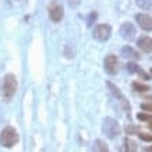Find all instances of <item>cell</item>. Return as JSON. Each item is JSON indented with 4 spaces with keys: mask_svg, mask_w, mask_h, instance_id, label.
I'll list each match as a JSON object with an SVG mask.
<instances>
[{
    "mask_svg": "<svg viewBox=\"0 0 152 152\" xmlns=\"http://www.w3.org/2000/svg\"><path fill=\"white\" fill-rule=\"evenodd\" d=\"M102 130H103V133H105L106 137L110 138V140L116 138V137L120 134V131H121L119 123H117L115 119H112V117H106V119L103 120Z\"/></svg>",
    "mask_w": 152,
    "mask_h": 152,
    "instance_id": "obj_3",
    "label": "cell"
},
{
    "mask_svg": "<svg viewBox=\"0 0 152 152\" xmlns=\"http://www.w3.org/2000/svg\"><path fill=\"white\" fill-rule=\"evenodd\" d=\"M138 6H141L142 9H149L152 6V0H137Z\"/></svg>",
    "mask_w": 152,
    "mask_h": 152,
    "instance_id": "obj_16",
    "label": "cell"
},
{
    "mask_svg": "<svg viewBox=\"0 0 152 152\" xmlns=\"http://www.w3.org/2000/svg\"><path fill=\"white\" fill-rule=\"evenodd\" d=\"M137 119L141 120V121H148V123H152V115H151V113H138V115H137Z\"/></svg>",
    "mask_w": 152,
    "mask_h": 152,
    "instance_id": "obj_15",
    "label": "cell"
},
{
    "mask_svg": "<svg viewBox=\"0 0 152 152\" xmlns=\"http://www.w3.org/2000/svg\"><path fill=\"white\" fill-rule=\"evenodd\" d=\"M137 43H138L140 49H142L144 52H149L152 49V41L148 37H141L137 41Z\"/></svg>",
    "mask_w": 152,
    "mask_h": 152,
    "instance_id": "obj_10",
    "label": "cell"
},
{
    "mask_svg": "<svg viewBox=\"0 0 152 152\" xmlns=\"http://www.w3.org/2000/svg\"><path fill=\"white\" fill-rule=\"evenodd\" d=\"M18 133L15 131V129H13V127H6V129H3V131H1V134H0V144L3 145L4 148H11L14 147L15 144L18 142Z\"/></svg>",
    "mask_w": 152,
    "mask_h": 152,
    "instance_id": "obj_2",
    "label": "cell"
},
{
    "mask_svg": "<svg viewBox=\"0 0 152 152\" xmlns=\"http://www.w3.org/2000/svg\"><path fill=\"white\" fill-rule=\"evenodd\" d=\"M135 21L138 23V25L144 31H151L152 29V17L149 14H137Z\"/></svg>",
    "mask_w": 152,
    "mask_h": 152,
    "instance_id": "obj_7",
    "label": "cell"
},
{
    "mask_svg": "<svg viewBox=\"0 0 152 152\" xmlns=\"http://www.w3.org/2000/svg\"><path fill=\"white\" fill-rule=\"evenodd\" d=\"M127 70H129L130 73H140V71H141L138 66L134 64V63H129V64H127Z\"/></svg>",
    "mask_w": 152,
    "mask_h": 152,
    "instance_id": "obj_17",
    "label": "cell"
},
{
    "mask_svg": "<svg viewBox=\"0 0 152 152\" xmlns=\"http://www.w3.org/2000/svg\"><path fill=\"white\" fill-rule=\"evenodd\" d=\"M148 127H149V130H152V123H149V126H148Z\"/></svg>",
    "mask_w": 152,
    "mask_h": 152,
    "instance_id": "obj_21",
    "label": "cell"
},
{
    "mask_svg": "<svg viewBox=\"0 0 152 152\" xmlns=\"http://www.w3.org/2000/svg\"><path fill=\"white\" fill-rule=\"evenodd\" d=\"M121 55L124 56V57H127V59H140V55L138 52H135L131 46H123V49H121Z\"/></svg>",
    "mask_w": 152,
    "mask_h": 152,
    "instance_id": "obj_11",
    "label": "cell"
},
{
    "mask_svg": "<svg viewBox=\"0 0 152 152\" xmlns=\"http://www.w3.org/2000/svg\"><path fill=\"white\" fill-rule=\"evenodd\" d=\"M140 138L142 140V141L149 142V141H152V135L151 134H147V133H140Z\"/></svg>",
    "mask_w": 152,
    "mask_h": 152,
    "instance_id": "obj_18",
    "label": "cell"
},
{
    "mask_svg": "<svg viewBox=\"0 0 152 152\" xmlns=\"http://www.w3.org/2000/svg\"><path fill=\"white\" fill-rule=\"evenodd\" d=\"M48 13H49V17H50L52 21L55 23H59L60 20L63 18V6L57 3V0H52L49 6H48Z\"/></svg>",
    "mask_w": 152,
    "mask_h": 152,
    "instance_id": "obj_4",
    "label": "cell"
},
{
    "mask_svg": "<svg viewBox=\"0 0 152 152\" xmlns=\"http://www.w3.org/2000/svg\"><path fill=\"white\" fill-rule=\"evenodd\" d=\"M120 34L124 39H133L135 35V28L131 23H124L120 28Z\"/></svg>",
    "mask_w": 152,
    "mask_h": 152,
    "instance_id": "obj_8",
    "label": "cell"
},
{
    "mask_svg": "<svg viewBox=\"0 0 152 152\" xmlns=\"http://www.w3.org/2000/svg\"><path fill=\"white\" fill-rule=\"evenodd\" d=\"M120 63L116 55H107L105 57V70L109 74H116L119 71Z\"/></svg>",
    "mask_w": 152,
    "mask_h": 152,
    "instance_id": "obj_6",
    "label": "cell"
},
{
    "mask_svg": "<svg viewBox=\"0 0 152 152\" xmlns=\"http://www.w3.org/2000/svg\"><path fill=\"white\" fill-rule=\"evenodd\" d=\"M17 91V78L14 74H6L1 81V95L6 101L11 99L14 94Z\"/></svg>",
    "mask_w": 152,
    "mask_h": 152,
    "instance_id": "obj_1",
    "label": "cell"
},
{
    "mask_svg": "<svg viewBox=\"0 0 152 152\" xmlns=\"http://www.w3.org/2000/svg\"><path fill=\"white\" fill-rule=\"evenodd\" d=\"M107 87H109V88L112 89V92H113V95H115V96H117V98L120 99V101H121V105L124 106V109H126V110H130V105L127 103V101H126V98L123 96V95H121V92H120V89H119V88H116L112 83H107Z\"/></svg>",
    "mask_w": 152,
    "mask_h": 152,
    "instance_id": "obj_9",
    "label": "cell"
},
{
    "mask_svg": "<svg viewBox=\"0 0 152 152\" xmlns=\"http://www.w3.org/2000/svg\"><path fill=\"white\" fill-rule=\"evenodd\" d=\"M135 151H137V142L127 137L124 140V152H135Z\"/></svg>",
    "mask_w": 152,
    "mask_h": 152,
    "instance_id": "obj_13",
    "label": "cell"
},
{
    "mask_svg": "<svg viewBox=\"0 0 152 152\" xmlns=\"http://www.w3.org/2000/svg\"><path fill=\"white\" fill-rule=\"evenodd\" d=\"M110 34H112V28L107 24H99L94 29V38L98 39V41H106V39H109Z\"/></svg>",
    "mask_w": 152,
    "mask_h": 152,
    "instance_id": "obj_5",
    "label": "cell"
},
{
    "mask_svg": "<svg viewBox=\"0 0 152 152\" xmlns=\"http://www.w3.org/2000/svg\"><path fill=\"white\" fill-rule=\"evenodd\" d=\"M11 1H24V0H11Z\"/></svg>",
    "mask_w": 152,
    "mask_h": 152,
    "instance_id": "obj_22",
    "label": "cell"
},
{
    "mask_svg": "<svg viewBox=\"0 0 152 152\" xmlns=\"http://www.w3.org/2000/svg\"><path fill=\"white\" fill-rule=\"evenodd\" d=\"M151 73H152V69H151Z\"/></svg>",
    "mask_w": 152,
    "mask_h": 152,
    "instance_id": "obj_23",
    "label": "cell"
},
{
    "mask_svg": "<svg viewBox=\"0 0 152 152\" xmlns=\"http://www.w3.org/2000/svg\"><path fill=\"white\" fill-rule=\"evenodd\" d=\"M94 152H109V147L103 140H96L94 142Z\"/></svg>",
    "mask_w": 152,
    "mask_h": 152,
    "instance_id": "obj_12",
    "label": "cell"
},
{
    "mask_svg": "<svg viewBox=\"0 0 152 152\" xmlns=\"http://www.w3.org/2000/svg\"><path fill=\"white\" fill-rule=\"evenodd\" d=\"M133 89L137 91V92H149V91H151V87H149V85H145V84H142V83L135 81V83H133Z\"/></svg>",
    "mask_w": 152,
    "mask_h": 152,
    "instance_id": "obj_14",
    "label": "cell"
},
{
    "mask_svg": "<svg viewBox=\"0 0 152 152\" xmlns=\"http://www.w3.org/2000/svg\"><path fill=\"white\" fill-rule=\"evenodd\" d=\"M147 152H152V147H148L147 148Z\"/></svg>",
    "mask_w": 152,
    "mask_h": 152,
    "instance_id": "obj_20",
    "label": "cell"
},
{
    "mask_svg": "<svg viewBox=\"0 0 152 152\" xmlns=\"http://www.w3.org/2000/svg\"><path fill=\"white\" fill-rule=\"evenodd\" d=\"M141 107H142L144 110L152 112V103H142V105H141Z\"/></svg>",
    "mask_w": 152,
    "mask_h": 152,
    "instance_id": "obj_19",
    "label": "cell"
}]
</instances>
